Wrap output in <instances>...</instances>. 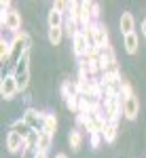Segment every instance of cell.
Listing matches in <instances>:
<instances>
[{"instance_id":"ffe728a7","label":"cell","mask_w":146,"mask_h":158,"mask_svg":"<svg viewBox=\"0 0 146 158\" xmlns=\"http://www.w3.org/2000/svg\"><path fill=\"white\" fill-rule=\"evenodd\" d=\"M104 143V135L100 133V131H93V133H89V146L93 148V150H97V148Z\"/></svg>"},{"instance_id":"52a82bcc","label":"cell","mask_w":146,"mask_h":158,"mask_svg":"<svg viewBox=\"0 0 146 158\" xmlns=\"http://www.w3.org/2000/svg\"><path fill=\"white\" fill-rule=\"evenodd\" d=\"M70 19H72V23H76L81 30H83V2H78V0H72L70 2Z\"/></svg>"},{"instance_id":"2e32d148","label":"cell","mask_w":146,"mask_h":158,"mask_svg":"<svg viewBox=\"0 0 146 158\" xmlns=\"http://www.w3.org/2000/svg\"><path fill=\"white\" fill-rule=\"evenodd\" d=\"M55 131H57V118H55V114H47V112H45V127H42V133L55 135Z\"/></svg>"},{"instance_id":"5bb4252c","label":"cell","mask_w":146,"mask_h":158,"mask_svg":"<svg viewBox=\"0 0 146 158\" xmlns=\"http://www.w3.org/2000/svg\"><path fill=\"white\" fill-rule=\"evenodd\" d=\"M102 135H104V141H106V143H112V141L117 139V135H119V127H117V122H106V127H104Z\"/></svg>"},{"instance_id":"ac0fdd59","label":"cell","mask_w":146,"mask_h":158,"mask_svg":"<svg viewBox=\"0 0 146 158\" xmlns=\"http://www.w3.org/2000/svg\"><path fill=\"white\" fill-rule=\"evenodd\" d=\"M68 141H70V148H72L74 152H78L81 150V146H83V133L81 131H70V135H68Z\"/></svg>"},{"instance_id":"5b68a950","label":"cell","mask_w":146,"mask_h":158,"mask_svg":"<svg viewBox=\"0 0 146 158\" xmlns=\"http://www.w3.org/2000/svg\"><path fill=\"white\" fill-rule=\"evenodd\" d=\"M138 112H140V99L135 97V95L123 101V116L127 120H135L138 118Z\"/></svg>"},{"instance_id":"3957f363","label":"cell","mask_w":146,"mask_h":158,"mask_svg":"<svg viewBox=\"0 0 146 158\" xmlns=\"http://www.w3.org/2000/svg\"><path fill=\"white\" fill-rule=\"evenodd\" d=\"M0 19H2V27H7L11 34H17V32L21 30V13L15 11V9L9 11L7 15H2Z\"/></svg>"},{"instance_id":"e0dca14e","label":"cell","mask_w":146,"mask_h":158,"mask_svg":"<svg viewBox=\"0 0 146 158\" xmlns=\"http://www.w3.org/2000/svg\"><path fill=\"white\" fill-rule=\"evenodd\" d=\"M11 55H13V47H11V40H0V61L7 63L11 61Z\"/></svg>"},{"instance_id":"7402d4cb","label":"cell","mask_w":146,"mask_h":158,"mask_svg":"<svg viewBox=\"0 0 146 158\" xmlns=\"http://www.w3.org/2000/svg\"><path fill=\"white\" fill-rule=\"evenodd\" d=\"M38 156V148H24L21 158H36Z\"/></svg>"},{"instance_id":"484cf974","label":"cell","mask_w":146,"mask_h":158,"mask_svg":"<svg viewBox=\"0 0 146 158\" xmlns=\"http://www.w3.org/2000/svg\"><path fill=\"white\" fill-rule=\"evenodd\" d=\"M36 158H47V154H42V152H38V156Z\"/></svg>"},{"instance_id":"d6986e66","label":"cell","mask_w":146,"mask_h":158,"mask_svg":"<svg viewBox=\"0 0 146 158\" xmlns=\"http://www.w3.org/2000/svg\"><path fill=\"white\" fill-rule=\"evenodd\" d=\"M61 38H64V27H49V42L51 44H60Z\"/></svg>"},{"instance_id":"d4e9b609","label":"cell","mask_w":146,"mask_h":158,"mask_svg":"<svg viewBox=\"0 0 146 158\" xmlns=\"http://www.w3.org/2000/svg\"><path fill=\"white\" fill-rule=\"evenodd\" d=\"M53 158H68V154H64V152H60V154H55Z\"/></svg>"},{"instance_id":"8fae6325","label":"cell","mask_w":146,"mask_h":158,"mask_svg":"<svg viewBox=\"0 0 146 158\" xmlns=\"http://www.w3.org/2000/svg\"><path fill=\"white\" fill-rule=\"evenodd\" d=\"M123 47H125V53H127V55H135V53H138V47H140V36H138L135 32L123 36Z\"/></svg>"},{"instance_id":"7c38bea8","label":"cell","mask_w":146,"mask_h":158,"mask_svg":"<svg viewBox=\"0 0 146 158\" xmlns=\"http://www.w3.org/2000/svg\"><path fill=\"white\" fill-rule=\"evenodd\" d=\"M47 23H49V27H64L66 15L60 13V11H55V9H51V11L47 13Z\"/></svg>"},{"instance_id":"277c9868","label":"cell","mask_w":146,"mask_h":158,"mask_svg":"<svg viewBox=\"0 0 146 158\" xmlns=\"http://www.w3.org/2000/svg\"><path fill=\"white\" fill-rule=\"evenodd\" d=\"M89 42H87L85 34H83V30L81 32H76L72 36V53L78 57V59H83V57H87V51H89Z\"/></svg>"},{"instance_id":"6da1fadb","label":"cell","mask_w":146,"mask_h":158,"mask_svg":"<svg viewBox=\"0 0 146 158\" xmlns=\"http://www.w3.org/2000/svg\"><path fill=\"white\" fill-rule=\"evenodd\" d=\"M21 120L34 131V133H42V127H45V112H38L34 108H28L21 114Z\"/></svg>"},{"instance_id":"7a4b0ae2","label":"cell","mask_w":146,"mask_h":158,"mask_svg":"<svg viewBox=\"0 0 146 158\" xmlns=\"http://www.w3.org/2000/svg\"><path fill=\"white\" fill-rule=\"evenodd\" d=\"M17 93H21V91H19V86H17L15 76H13V74H4V76H2V82H0V95L4 99H15Z\"/></svg>"},{"instance_id":"9c48e42d","label":"cell","mask_w":146,"mask_h":158,"mask_svg":"<svg viewBox=\"0 0 146 158\" xmlns=\"http://www.w3.org/2000/svg\"><path fill=\"white\" fill-rule=\"evenodd\" d=\"M119 25H121L123 36H127V34H134V32H135V19H134V15L125 11V13L121 15V21H119Z\"/></svg>"},{"instance_id":"8992f818","label":"cell","mask_w":146,"mask_h":158,"mask_svg":"<svg viewBox=\"0 0 146 158\" xmlns=\"http://www.w3.org/2000/svg\"><path fill=\"white\" fill-rule=\"evenodd\" d=\"M24 148H25L24 137L13 133V131H9V135H7V150H9L11 154H17V152H24Z\"/></svg>"},{"instance_id":"ba28073f","label":"cell","mask_w":146,"mask_h":158,"mask_svg":"<svg viewBox=\"0 0 146 158\" xmlns=\"http://www.w3.org/2000/svg\"><path fill=\"white\" fill-rule=\"evenodd\" d=\"M110 44V34H108V27L104 23H97L95 25V47L104 49Z\"/></svg>"},{"instance_id":"44dd1931","label":"cell","mask_w":146,"mask_h":158,"mask_svg":"<svg viewBox=\"0 0 146 158\" xmlns=\"http://www.w3.org/2000/svg\"><path fill=\"white\" fill-rule=\"evenodd\" d=\"M53 9L66 15V13L70 11V2H64V0H57V2H53Z\"/></svg>"},{"instance_id":"30bf717a","label":"cell","mask_w":146,"mask_h":158,"mask_svg":"<svg viewBox=\"0 0 146 158\" xmlns=\"http://www.w3.org/2000/svg\"><path fill=\"white\" fill-rule=\"evenodd\" d=\"M13 76H24V74H30V51L21 55V59L13 65Z\"/></svg>"},{"instance_id":"cb8c5ba5","label":"cell","mask_w":146,"mask_h":158,"mask_svg":"<svg viewBox=\"0 0 146 158\" xmlns=\"http://www.w3.org/2000/svg\"><path fill=\"white\" fill-rule=\"evenodd\" d=\"M140 32H142V36L146 38V19H142V23H140Z\"/></svg>"},{"instance_id":"603a6c76","label":"cell","mask_w":146,"mask_h":158,"mask_svg":"<svg viewBox=\"0 0 146 158\" xmlns=\"http://www.w3.org/2000/svg\"><path fill=\"white\" fill-rule=\"evenodd\" d=\"M0 11H2V15H7L9 11H13L11 2H9V0H2V2H0Z\"/></svg>"},{"instance_id":"4fadbf2b","label":"cell","mask_w":146,"mask_h":158,"mask_svg":"<svg viewBox=\"0 0 146 158\" xmlns=\"http://www.w3.org/2000/svg\"><path fill=\"white\" fill-rule=\"evenodd\" d=\"M11 131H13V133H17V135H21L24 139H28L30 135L34 133V131H32V129H30V127H28V124H25L21 118H19V120H15V122L11 124Z\"/></svg>"},{"instance_id":"9a60e30c","label":"cell","mask_w":146,"mask_h":158,"mask_svg":"<svg viewBox=\"0 0 146 158\" xmlns=\"http://www.w3.org/2000/svg\"><path fill=\"white\" fill-rule=\"evenodd\" d=\"M51 146H53V135H49V133H40V135H38V143H36L38 152L47 154Z\"/></svg>"}]
</instances>
